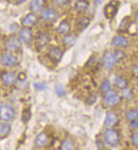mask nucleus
<instances>
[{
    "label": "nucleus",
    "instance_id": "f8f14e48",
    "mask_svg": "<svg viewBox=\"0 0 138 150\" xmlns=\"http://www.w3.org/2000/svg\"><path fill=\"white\" fill-rule=\"evenodd\" d=\"M49 142V137L45 132H42L40 133L36 136L34 143L38 148H43L46 147Z\"/></svg>",
    "mask_w": 138,
    "mask_h": 150
},
{
    "label": "nucleus",
    "instance_id": "1a4fd4ad",
    "mask_svg": "<svg viewBox=\"0 0 138 150\" xmlns=\"http://www.w3.org/2000/svg\"><path fill=\"white\" fill-rule=\"evenodd\" d=\"M119 7V3L117 1H112L108 3L104 9V16L107 19H113L116 16Z\"/></svg>",
    "mask_w": 138,
    "mask_h": 150
},
{
    "label": "nucleus",
    "instance_id": "ddd939ff",
    "mask_svg": "<svg viewBox=\"0 0 138 150\" xmlns=\"http://www.w3.org/2000/svg\"><path fill=\"white\" fill-rule=\"evenodd\" d=\"M32 32L31 28L23 27L19 32V38L22 42H24L25 44H29L32 41Z\"/></svg>",
    "mask_w": 138,
    "mask_h": 150
},
{
    "label": "nucleus",
    "instance_id": "c85d7f7f",
    "mask_svg": "<svg viewBox=\"0 0 138 150\" xmlns=\"http://www.w3.org/2000/svg\"><path fill=\"white\" fill-rule=\"evenodd\" d=\"M32 117V113L29 108L27 109H25L23 112H22V115H21V119H22V121L24 123H27L29 121V120Z\"/></svg>",
    "mask_w": 138,
    "mask_h": 150
},
{
    "label": "nucleus",
    "instance_id": "58836bf2",
    "mask_svg": "<svg viewBox=\"0 0 138 150\" xmlns=\"http://www.w3.org/2000/svg\"><path fill=\"white\" fill-rule=\"evenodd\" d=\"M130 127H132V128H134V129H138V120H134V121H131Z\"/></svg>",
    "mask_w": 138,
    "mask_h": 150
},
{
    "label": "nucleus",
    "instance_id": "c9c22d12",
    "mask_svg": "<svg viewBox=\"0 0 138 150\" xmlns=\"http://www.w3.org/2000/svg\"><path fill=\"white\" fill-rule=\"evenodd\" d=\"M70 3V1H68V0H57V1H55V4L59 5V6L69 4Z\"/></svg>",
    "mask_w": 138,
    "mask_h": 150
},
{
    "label": "nucleus",
    "instance_id": "412c9836",
    "mask_svg": "<svg viewBox=\"0 0 138 150\" xmlns=\"http://www.w3.org/2000/svg\"><path fill=\"white\" fill-rule=\"evenodd\" d=\"M114 84L119 89L124 90L128 87V81L121 76H119L114 80Z\"/></svg>",
    "mask_w": 138,
    "mask_h": 150
},
{
    "label": "nucleus",
    "instance_id": "e433bc0d",
    "mask_svg": "<svg viewBox=\"0 0 138 150\" xmlns=\"http://www.w3.org/2000/svg\"><path fill=\"white\" fill-rule=\"evenodd\" d=\"M97 147H98V150H104V148H105V145L103 141L101 140H97Z\"/></svg>",
    "mask_w": 138,
    "mask_h": 150
},
{
    "label": "nucleus",
    "instance_id": "7ed1b4c3",
    "mask_svg": "<svg viewBox=\"0 0 138 150\" xmlns=\"http://www.w3.org/2000/svg\"><path fill=\"white\" fill-rule=\"evenodd\" d=\"M120 100H121L120 96L113 90L108 91L104 95V102H105L106 105H108V107L117 106L120 103Z\"/></svg>",
    "mask_w": 138,
    "mask_h": 150
},
{
    "label": "nucleus",
    "instance_id": "4c0bfd02",
    "mask_svg": "<svg viewBox=\"0 0 138 150\" xmlns=\"http://www.w3.org/2000/svg\"><path fill=\"white\" fill-rule=\"evenodd\" d=\"M25 78H26V76H25V73H20V74L17 76V79L20 80V81H24Z\"/></svg>",
    "mask_w": 138,
    "mask_h": 150
},
{
    "label": "nucleus",
    "instance_id": "9d476101",
    "mask_svg": "<svg viewBox=\"0 0 138 150\" xmlns=\"http://www.w3.org/2000/svg\"><path fill=\"white\" fill-rule=\"evenodd\" d=\"M50 41V37L48 32H39L36 38V46L37 48H42L48 45Z\"/></svg>",
    "mask_w": 138,
    "mask_h": 150
},
{
    "label": "nucleus",
    "instance_id": "b1692460",
    "mask_svg": "<svg viewBox=\"0 0 138 150\" xmlns=\"http://www.w3.org/2000/svg\"><path fill=\"white\" fill-rule=\"evenodd\" d=\"M90 22H91L90 18H88L87 16H83V17H81V19L78 21L77 27H78L81 31H83L84 29H86V28L89 25Z\"/></svg>",
    "mask_w": 138,
    "mask_h": 150
},
{
    "label": "nucleus",
    "instance_id": "ea45409f",
    "mask_svg": "<svg viewBox=\"0 0 138 150\" xmlns=\"http://www.w3.org/2000/svg\"><path fill=\"white\" fill-rule=\"evenodd\" d=\"M133 73H134V75H136V76H138V67L137 66H134L133 67Z\"/></svg>",
    "mask_w": 138,
    "mask_h": 150
},
{
    "label": "nucleus",
    "instance_id": "bb28decb",
    "mask_svg": "<svg viewBox=\"0 0 138 150\" xmlns=\"http://www.w3.org/2000/svg\"><path fill=\"white\" fill-rule=\"evenodd\" d=\"M130 20L129 17H125L123 20L121 21V22L120 24V25H119V30L120 31H121V32H125V31H126L128 28H129V26H130Z\"/></svg>",
    "mask_w": 138,
    "mask_h": 150
},
{
    "label": "nucleus",
    "instance_id": "4be33fe9",
    "mask_svg": "<svg viewBox=\"0 0 138 150\" xmlns=\"http://www.w3.org/2000/svg\"><path fill=\"white\" fill-rule=\"evenodd\" d=\"M11 132V127L9 124L7 123H2L0 124V138H6Z\"/></svg>",
    "mask_w": 138,
    "mask_h": 150
},
{
    "label": "nucleus",
    "instance_id": "a211bd4d",
    "mask_svg": "<svg viewBox=\"0 0 138 150\" xmlns=\"http://www.w3.org/2000/svg\"><path fill=\"white\" fill-rule=\"evenodd\" d=\"M56 31L58 34L61 35H67L69 32H70V24L67 21H62L59 25H58Z\"/></svg>",
    "mask_w": 138,
    "mask_h": 150
},
{
    "label": "nucleus",
    "instance_id": "20e7f679",
    "mask_svg": "<svg viewBox=\"0 0 138 150\" xmlns=\"http://www.w3.org/2000/svg\"><path fill=\"white\" fill-rule=\"evenodd\" d=\"M47 56L51 62L54 64H58L63 57V51L60 49V47L56 46H52L49 47Z\"/></svg>",
    "mask_w": 138,
    "mask_h": 150
},
{
    "label": "nucleus",
    "instance_id": "dca6fc26",
    "mask_svg": "<svg viewBox=\"0 0 138 150\" xmlns=\"http://www.w3.org/2000/svg\"><path fill=\"white\" fill-rule=\"evenodd\" d=\"M112 45H114V47H125L128 46L129 44V42L128 39L121 35H118V36H115L112 38Z\"/></svg>",
    "mask_w": 138,
    "mask_h": 150
},
{
    "label": "nucleus",
    "instance_id": "473e14b6",
    "mask_svg": "<svg viewBox=\"0 0 138 150\" xmlns=\"http://www.w3.org/2000/svg\"><path fill=\"white\" fill-rule=\"evenodd\" d=\"M130 140L134 146L138 147V132H134L130 135Z\"/></svg>",
    "mask_w": 138,
    "mask_h": 150
},
{
    "label": "nucleus",
    "instance_id": "39448f33",
    "mask_svg": "<svg viewBox=\"0 0 138 150\" xmlns=\"http://www.w3.org/2000/svg\"><path fill=\"white\" fill-rule=\"evenodd\" d=\"M5 47L9 51H18L21 48V41L15 35H11L5 41Z\"/></svg>",
    "mask_w": 138,
    "mask_h": 150
},
{
    "label": "nucleus",
    "instance_id": "72a5a7b5",
    "mask_svg": "<svg viewBox=\"0 0 138 150\" xmlns=\"http://www.w3.org/2000/svg\"><path fill=\"white\" fill-rule=\"evenodd\" d=\"M96 99H97V97L96 95L94 94H90L87 99H86V103L87 104H93V103L96 102Z\"/></svg>",
    "mask_w": 138,
    "mask_h": 150
},
{
    "label": "nucleus",
    "instance_id": "c756f323",
    "mask_svg": "<svg viewBox=\"0 0 138 150\" xmlns=\"http://www.w3.org/2000/svg\"><path fill=\"white\" fill-rule=\"evenodd\" d=\"M122 97L126 99V100H130L133 97V92L130 88H125L124 90H122Z\"/></svg>",
    "mask_w": 138,
    "mask_h": 150
},
{
    "label": "nucleus",
    "instance_id": "0eeeda50",
    "mask_svg": "<svg viewBox=\"0 0 138 150\" xmlns=\"http://www.w3.org/2000/svg\"><path fill=\"white\" fill-rule=\"evenodd\" d=\"M58 13L54 8H44L42 9V11L41 12V17L43 21H49L52 22L54 21L58 18Z\"/></svg>",
    "mask_w": 138,
    "mask_h": 150
},
{
    "label": "nucleus",
    "instance_id": "6ab92c4d",
    "mask_svg": "<svg viewBox=\"0 0 138 150\" xmlns=\"http://www.w3.org/2000/svg\"><path fill=\"white\" fill-rule=\"evenodd\" d=\"M75 42H76V36L74 34H67V35L64 36V38L62 39V42L65 47L73 46Z\"/></svg>",
    "mask_w": 138,
    "mask_h": 150
},
{
    "label": "nucleus",
    "instance_id": "9b49d317",
    "mask_svg": "<svg viewBox=\"0 0 138 150\" xmlns=\"http://www.w3.org/2000/svg\"><path fill=\"white\" fill-rule=\"evenodd\" d=\"M119 121L118 115L113 111H108L106 113L105 120H104V126L108 128H111L115 126Z\"/></svg>",
    "mask_w": 138,
    "mask_h": 150
},
{
    "label": "nucleus",
    "instance_id": "a19ab883",
    "mask_svg": "<svg viewBox=\"0 0 138 150\" xmlns=\"http://www.w3.org/2000/svg\"><path fill=\"white\" fill-rule=\"evenodd\" d=\"M136 20L138 21V9L137 10V12H136Z\"/></svg>",
    "mask_w": 138,
    "mask_h": 150
},
{
    "label": "nucleus",
    "instance_id": "f03ea898",
    "mask_svg": "<svg viewBox=\"0 0 138 150\" xmlns=\"http://www.w3.org/2000/svg\"><path fill=\"white\" fill-rule=\"evenodd\" d=\"M15 115V108L8 103H0V120L3 121H10Z\"/></svg>",
    "mask_w": 138,
    "mask_h": 150
},
{
    "label": "nucleus",
    "instance_id": "7c9ffc66",
    "mask_svg": "<svg viewBox=\"0 0 138 150\" xmlns=\"http://www.w3.org/2000/svg\"><path fill=\"white\" fill-rule=\"evenodd\" d=\"M110 87H111V84H110V81L108 80H104L101 86H100V89L103 93H108V91H110Z\"/></svg>",
    "mask_w": 138,
    "mask_h": 150
},
{
    "label": "nucleus",
    "instance_id": "f3484780",
    "mask_svg": "<svg viewBox=\"0 0 138 150\" xmlns=\"http://www.w3.org/2000/svg\"><path fill=\"white\" fill-rule=\"evenodd\" d=\"M45 1L42 0H33L30 3V9L32 11V13H37V12H42L43 9V6H44Z\"/></svg>",
    "mask_w": 138,
    "mask_h": 150
},
{
    "label": "nucleus",
    "instance_id": "2f4dec72",
    "mask_svg": "<svg viewBox=\"0 0 138 150\" xmlns=\"http://www.w3.org/2000/svg\"><path fill=\"white\" fill-rule=\"evenodd\" d=\"M34 87L37 91H44L48 88V86L46 83H43V82H36L34 83Z\"/></svg>",
    "mask_w": 138,
    "mask_h": 150
},
{
    "label": "nucleus",
    "instance_id": "a878e982",
    "mask_svg": "<svg viewBox=\"0 0 138 150\" xmlns=\"http://www.w3.org/2000/svg\"><path fill=\"white\" fill-rule=\"evenodd\" d=\"M113 54H114V59H115V60H116V63L120 62V61H122V60L126 57L125 53L123 50H120V49H116V50H114V52H113Z\"/></svg>",
    "mask_w": 138,
    "mask_h": 150
},
{
    "label": "nucleus",
    "instance_id": "6e6552de",
    "mask_svg": "<svg viewBox=\"0 0 138 150\" xmlns=\"http://www.w3.org/2000/svg\"><path fill=\"white\" fill-rule=\"evenodd\" d=\"M1 80L4 86L12 87L16 82L17 76L15 73H14L12 71H4L1 74Z\"/></svg>",
    "mask_w": 138,
    "mask_h": 150
},
{
    "label": "nucleus",
    "instance_id": "2eb2a0df",
    "mask_svg": "<svg viewBox=\"0 0 138 150\" xmlns=\"http://www.w3.org/2000/svg\"><path fill=\"white\" fill-rule=\"evenodd\" d=\"M102 61L104 65V67L107 69H111L114 66V64H116V60L114 59V56L113 54V52H106L104 54L103 58H102Z\"/></svg>",
    "mask_w": 138,
    "mask_h": 150
},
{
    "label": "nucleus",
    "instance_id": "5701e85b",
    "mask_svg": "<svg viewBox=\"0 0 138 150\" xmlns=\"http://www.w3.org/2000/svg\"><path fill=\"white\" fill-rule=\"evenodd\" d=\"M89 7V2L87 0H78L75 4V9L78 12L87 10Z\"/></svg>",
    "mask_w": 138,
    "mask_h": 150
},
{
    "label": "nucleus",
    "instance_id": "393cba45",
    "mask_svg": "<svg viewBox=\"0 0 138 150\" xmlns=\"http://www.w3.org/2000/svg\"><path fill=\"white\" fill-rule=\"evenodd\" d=\"M125 118H126V120H130V122L138 120V110L131 109L130 110L127 111L125 114Z\"/></svg>",
    "mask_w": 138,
    "mask_h": 150
},
{
    "label": "nucleus",
    "instance_id": "cd10ccee",
    "mask_svg": "<svg viewBox=\"0 0 138 150\" xmlns=\"http://www.w3.org/2000/svg\"><path fill=\"white\" fill-rule=\"evenodd\" d=\"M54 90H55V93L58 96V97H60V98H63V97H65V95H66V91H65V88L64 87L63 85H61V84H57L55 87H54Z\"/></svg>",
    "mask_w": 138,
    "mask_h": 150
},
{
    "label": "nucleus",
    "instance_id": "aec40b11",
    "mask_svg": "<svg viewBox=\"0 0 138 150\" xmlns=\"http://www.w3.org/2000/svg\"><path fill=\"white\" fill-rule=\"evenodd\" d=\"M75 142L72 139L70 138H66L63 142H61L59 150H75Z\"/></svg>",
    "mask_w": 138,
    "mask_h": 150
},
{
    "label": "nucleus",
    "instance_id": "423d86ee",
    "mask_svg": "<svg viewBox=\"0 0 138 150\" xmlns=\"http://www.w3.org/2000/svg\"><path fill=\"white\" fill-rule=\"evenodd\" d=\"M0 62L4 66L14 67V66H16L19 64V60H18L16 56H15L10 53H5L1 55Z\"/></svg>",
    "mask_w": 138,
    "mask_h": 150
},
{
    "label": "nucleus",
    "instance_id": "4468645a",
    "mask_svg": "<svg viewBox=\"0 0 138 150\" xmlns=\"http://www.w3.org/2000/svg\"><path fill=\"white\" fill-rule=\"evenodd\" d=\"M37 16H36V14L34 13H29L27 14L26 16H25L24 18H22L21 20V25L24 26V27H26V28H30L33 25H35L37 23Z\"/></svg>",
    "mask_w": 138,
    "mask_h": 150
},
{
    "label": "nucleus",
    "instance_id": "f257e3e1",
    "mask_svg": "<svg viewBox=\"0 0 138 150\" xmlns=\"http://www.w3.org/2000/svg\"><path fill=\"white\" fill-rule=\"evenodd\" d=\"M104 140L107 145L109 147L115 148L117 147L120 142V135L118 131L113 128L107 129L104 133Z\"/></svg>",
    "mask_w": 138,
    "mask_h": 150
},
{
    "label": "nucleus",
    "instance_id": "f704fd0d",
    "mask_svg": "<svg viewBox=\"0 0 138 150\" xmlns=\"http://www.w3.org/2000/svg\"><path fill=\"white\" fill-rule=\"evenodd\" d=\"M96 62H97V59H96V57H95V56H92L89 59H88V61H87V66H92V65H93V64L96 63Z\"/></svg>",
    "mask_w": 138,
    "mask_h": 150
}]
</instances>
